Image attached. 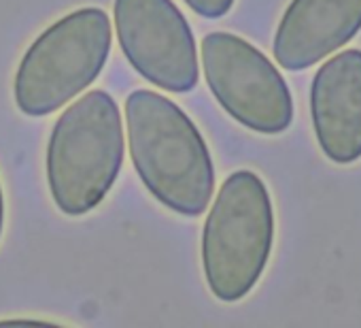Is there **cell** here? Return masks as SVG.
Instances as JSON below:
<instances>
[{"label": "cell", "instance_id": "30bf717a", "mask_svg": "<svg viewBox=\"0 0 361 328\" xmlns=\"http://www.w3.org/2000/svg\"><path fill=\"white\" fill-rule=\"evenodd\" d=\"M3 224H5V199H3V188H0V235H3Z\"/></svg>", "mask_w": 361, "mask_h": 328}, {"label": "cell", "instance_id": "8992f818", "mask_svg": "<svg viewBox=\"0 0 361 328\" xmlns=\"http://www.w3.org/2000/svg\"><path fill=\"white\" fill-rule=\"evenodd\" d=\"M113 16L119 47L142 79L172 94L198 86L194 33L172 0H115Z\"/></svg>", "mask_w": 361, "mask_h": 328}, {"label": "cell", "instance_id": "277c9868", "mask_svg": "<svg viewBox=\"0 0 361 328\" xmlns=\"http://www.w3.org/2000/svg\"><path fill=\"white\" fill-rule=\"evenodd\" d=\"M111 54V22L98 7L77 9L43 30L20 60L13 79L18 109L43 117L85 88L102 73Z\"/></svg>", "mask_w": 361, "mask_h": 328}, {"label": "cell", "instance_id": "52a82bcc", "mask_svg": "<svg viewBox=\"0 0 361 328\" xmlns=\"http://www.w3.org/2000/svg\"><path fill=\"white\" fill-rule=\"evenodd\" d=\"M310 117L319 147L331 162L361 158V49H346L314 73Z\"/></svg>", "mask_w": 361, "mask_h": 328}, {"label": "cell", "instance_id": "ba28073f", "mask_svg": "<svg viewBox=\"0 0 361 328\" xmlns=\"http://www.w3.org/2000/svg\"><path fill=\"white\" fill-rule=\"evenodd\" d=\"M361 30V0H291L272 52L285 71H304Z\"/></svg>", "mask_w": 361, "mask_h": 328}, {"label": "cell", "instance_id": "7a4b0ae2", "mask_svg": "<svg viewBox=\"0 0 361 328\" xmlns=\"http://www.w3.org/2000/svg\"><path fill=\"white\" fill-rule=\"evenodd\" d=\"M123 126L115 98L92 90L54 124L45 153V173L56 207L66 216L94 211L123 164Z\"/></svg>", "mask_w": 361, "mask_h": 328}, {"label": "cell", "instance_id": "9c48e42d", "mask_svg": "<svg viewBox=\"0 0 361 328\" xmlns=\"http://www.w3.org/2000/svg\"><path fill=\"white\" fill-rule=\"evenodd\" d=\"M183 3L190 5V9L194 13H198L200 18L217 20V18H224L226 13H230L234 0H183Z\"/></svg>", "mask_w": 361, "mask_h": 328}, {"label": "cell", "instance_id": "3957f363", "mask_svg": "<svg viewBox=\"0 0 361 328\" xmlns=\"http://www.w3.org/2000/svg\"><path fill=\"white\" fill-rule=\"evenodd\" d=\"M274 245V209L253 171L232 173L207 216L202 269L215 298L234 303L259 281Z\"/></svg>", "mask_w": 361, "mask_h": 328}, {"label": "cell", "instance_id": "5b68a950", "mask_svg": "<svg viewBox=\"0 0 361 328\" xmlns=\"http://www.w3.org/2000/svg\"><path fill=\"white\" fill-rule=\"evenodd\" d=\"M202 66L217 102L243 126L279 134L293 122V96L272 60L230 33L202 39Z\"/></svg>", "mask_w": 361, "mask_h": 328}, {"label": "cell", "instance_id": "6da1fadb", "mask_svg": "<svg viewBox=\"0 0 361 328\" xmlns=\"http://www.w3.org/2000/svg\"><path fill=\"white\" fill-rule=\"evenodd\" d=\"M126 126L132 164L151 197L185 218L202 216L215 192V169L190 115L161 94L134 90L126 98Z\"/></svg>", "mask_w": 361, "mask_h": 328}]
</instances>
